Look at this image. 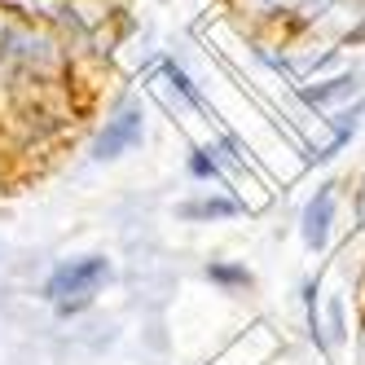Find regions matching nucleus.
Here are the masks:
<instances>
[{"instance_id": "nucleus-1", "label": "nucleus", "mask_w": 365, "mask_h": 365, "mask_svg": "<svg viewBox=\"0 0 365 365\" xmlns=\"http://www.w3.org/2000/svg\"><path fill=\"white\" fill-rule=\"evenodd\" d=\"M110 277V264L101 255H84V259H71V264H62L53 277H48L44 295L58 304V312H80L93 304L97 286Z\"/></svg>"}, {"instance_id": "nucleus-2", "label": "nucleus", "mask_w": 365, "mask_h": 365, "mask_svg": "<svg viewBox=\"0 0 365 365\" xmlns=\"http://www.w3.org/2000/svg\"><path fill=\"white\" fill-rule=\"evenodd\" d=\"M141 128H145V115H141V101H123V110L101 128V137L93 145L97 159H119L123 150H133L141 141Z\"/></svg>"}, {"instance_id": "nucleus-3", "label": "nucleus", "mask_w": 365, "mask_h": 365, "mask_svg": "<svg viewBox=\"0 0 365 365\" xmlns=\"http://www.w3.org/2000/svg\"><path fill=\"white\" fill-rule=\"evenodd\" d=\"M330 216H334V185H322L317 198L304 207V242L312 251H322L330 238Z\"/></svg>"}, {"instance_id": "nucleus-4", "label": "nucleus", "mask_w": 365, "mask_h": 365, "mask_svg": "<svg viewBox=\"0 0 365 365\" xmlns=\"http://www.w3.org/2000/svg\"><path fill=\"white\" fill-rule=\"evenodd\" d=\"M361 84H356V75H339V80H326V84H312L304 88V101L308 106H326V101H339V97H352Z\"/></svg>"}, {"instance_id": "nucleus-5", "label": "nucleus", "mask_w": 365, "mask_h": 365, "mask_svg": "<svg viewBox=\"0 0 365 365\" xmlns=\"http://www.w3.org/2000/svg\"><path fill=\"white\" fill-rule=\"evenodd\" d=\"M185 220H220V216H238V202L229 198H198V202H185L180 207Z\"/></svg>"}, {"instance_id": "nucleus-6", "label": "nucleus", "mask_w": 365, "mask_h": 365, "mask_svg": "<svg viewBox=\"0 0 365 365\" xmlns=\"http://www.w3.org/2000/svg\"><path fill=\"white\" fill-rule=\"evenodd\" d=\"M207 277L220 286H251V273L242 264H207Z\"/></svg>"}, {"instance_id": "nucleus-7", "label": "nucleus", "mask_w": 365, "mask_h": 365, "mask_svg": "<svg viewBox=\"0 0 365 365\" xmlns=\"http://www.w3.org/2000/svg\"><path fill=\"white\" fill-rule=\"evenodd\" d=\"M163 71H168V80H172V84H176V93H185V97H190V101H194V106H202V101H198V93H194V84H190V80H185V71H180V66H176V62H168V66H163Z\"/></svg>"}, {"instance_id": "nucleus-8", "label": "nucleus", "mask_w": 365, "mask_h": 365, "mask_svg": "<svg viewBox=\"0 0 365 365\" xmlns=\"http://www.w3.org/2000/svg\"><path fill=\"white\" fill-rule=\"evenodd\" d=\"M190 172L207 180V176H216V172H220V163L212 159V150H198V154H194V159H190Z\"/></svg>"}, {"instance_id": "nucleus-9", "label": "nucleus", "mask_w": 365, "mask_h": 365, "mask_svg": "<svg viewBox=\"0 0 365 365\" xmlns=\"http://www.w3.org/2000/svg\"><path fill=\"white\" fill-rule=\"evenodd\" d=\"M330 344H344V304L330 299Z\"/></svg>"}]
</instances>
